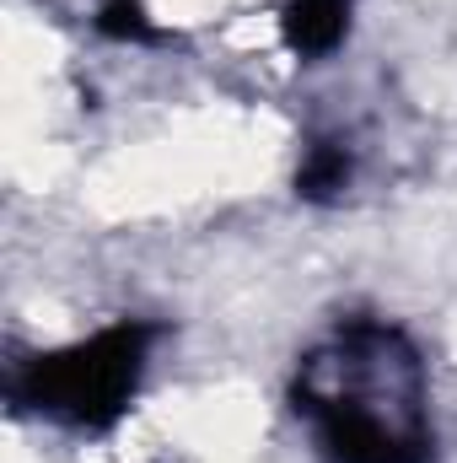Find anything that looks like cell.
Returning <instances> with one entry per match:
<instances>
[{
  "label": "cell",
  "instance_id": "6da1fadb",
  "mask_svg": "<svg viewBox=\"0 0 457 463\" xmlns=\"http://www.w3.org/2000/svg\"><path fill=\"white\" fill-rule=\"evenodd\" d=\"M420 366L393 329L344 335L307 377V415L334 463H420Z\"/></svg>",
  "mask_w": 457,
  "mask_h": 463
}]
</instances>
